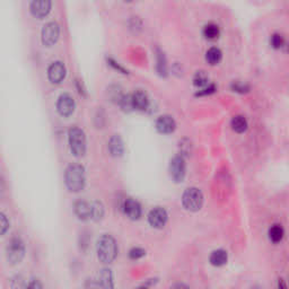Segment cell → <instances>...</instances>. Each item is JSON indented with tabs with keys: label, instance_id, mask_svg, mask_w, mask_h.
<instances>
[{
	"label": "cell",
	"instance_id": "obj_31",
	"mask_svg": "<svg viewBox=\"0 0 289 289\" xmlns=\"http://www.w3.org/2000/svg\"><path fill=\"white\" fill-rule=\"evenodd\" d=\"M128 1H130V0H128Z\"/></svg>",
	"mask_w": 289,
	"mask_h": 289
},
{
	"label": "cell",
	"instance_id": "obj_24",
	"mask_svg": "<svg viewBox=\"0 0 289 289\" xmlns=\"http://www.w3.org/2000/svg\"><path fill=\"white\" fill-rule=\"evenodd\" d=\"M104 216V208L101 202H93L92 204V219L99 220Z\"/></svg>",
	"mask_w": 289,
	"mask_h": 289
},
{
	"label": "cell",
	"instance_id": "obj_7",
	"mask_svg": "<svg viewBox=\"0 0 289 289\" xmlns=\"http://www.w3.org/2000/svg\"><path fill=\"white\" fill-rule=\"evenodd\" d=\"M60 30L57 23H48L42 30V42L44 46L51 47L59 39Z\"/></svg>",
	"mask_w": 289,
	"mask_h": 289
},
{
	"label": "cell",
	"instance_id": "obj_23",
	"mask_svg": "<svg viewBox=\"0 0 289 289\" xmlns=\"http://www.w3.org/2000/svg\"><path fill=\"white\" fill-rule=\"evenodd\" d=\"M119 104L121 106L123 111L126 112H130L132 111V110H135V108H133L131 95H122L121 98L119 99Z\"/></svg>",
	"mask_w": 289,
	"mask_h": 289
},
{
	"label": "cell",
	"instance_id": "obj_4",
	"mask_svg": "<svg viewBox=\"0 0 289 289\" xmlns=\"http://www.w3.org/2000/svg\"><path fill=\"white\" fill-rule=\"evenodd\" d=\"M69 144L72 154L80 157L86 151V137L81 129L72 128L69 130Z\"/></svg>",
	"mask_w": 289,
	"mask_h": 289
},
{
	"label": "cell",
	"instance_id": "obj_15",
	"mask_svg": "<svg viewBox=\"0 0 289 289\" xmlns=\"http://www.w3.org/2000/svg\"><path fill=\"white\" fill-rule=\"evenodd\" d=\"M132 97V103L133 108L137 110H146L149 105V99H148V96L143 91H137L131 95Z\"/></svg>",
	"mask_w": 289,
	"mask_h": 289
},
{
	"label": "cell",
	"instance_id": "obj_30",
	"mask_svg": "<svg viewBox=\"0 0 289 289\" xmlns=\"http://www.w3.org/2000/svg\"><path fill=\"white\" fill-rule=\"evenodd\" d=\"M27 286L31 287V288H42V285L39 284V283H35V281H33L32 284L27 285Z\"/></svg>",
	"mask_w": 289,
	"mask_h": 289
},
{
	"label": "cell",
	"instance_id": "obj_6",
	"mask_svg": "<svg viewBox=\"0 0 289 289\" xmlns=\"http://www.w3.org/2000/svg\"><path fill=\"white\" fill-rule=\"evenodd\" d=\"M185 171H187V167H185V161L183 156H175L173 160L171 161L170 164V174L171 177L177 182V183H180L184 180L185 177Z\"/></svg>",
	"mask_w": 289,
	"mask_h": 289
},
{
	"label": "cell",
	"instance_id": "obj_28",
	"mask_svg": "<svg viewBox=\"0 0 289 289\" xmlns=\"http://www.w3.org/2000/svg\"><path fill=\"white\" fill-rule=\"evenodd\" d=\"M144 254H146V252H144L143 249H139V247H135V249H132L129 252V257L133 260H137V259H140V257H143Z\"/></svg>",
	"mask_w": 289,
	"mask_h": 289
},
{
	"label": "cell",
	"instance_id": "obj_19",
	"mask_svg": "<svg viewBox=\"0 0 289 289\" xmlns=\"http://www.w3.org/2000/svg\"><path fill=\"white\" fill-rule=\"evenodd\" d=\"M232 128L234 131L237 133H242L244 131H246V129H247L246 119L242 115H237V116H235V118H233Z\"/></svg>",
	"mask_w": 289,
	"mask_h": 289
},
{
	"label": "cell",
	"instance_id": "obj_16",
	"mask_svg": "<svg viewBox=\"0 0 289 289\" xmlns=\"http://www.w3.org/2000/svg\"><path fill=\"white\" fill-rule=\"evenodd\" d=\"M109 150L112 156L119 157L121 156L125 151V146H123L122 139L119 136H113L109 142Z\"/></svg>",
	"mask_w": 289,
	"mask_h": 289
},
{
	"label": "cell",
	"instance_id": "obj_13",
	"mask_svg": "<svg viewBox=\"0 0 289 289\" xmlns=\"http://www.w3.org/2000/svg\"><path fill=\"white\" fill-rule=\"evenodd\" d=\"M123 211H125L127 217L133 220L139 219V217L142 216V207L133 199H127L123 204Z\"/></svg>",
	"mask_w": 289,
	"mask_h": 289
},
{
	"label": "cell",
	"instance_id": "obj_1",
	"mask_svg": "<svg viewBox=\"0 0 289 289\" xmlns=\"http://www.w3.org/2000/svg\"><path fill=\"white\" fill-rule=\"evenodd\" d=\"M64 182L71 192H79L85 187L84 168L80 165H70L64 173Z\"/></svg>",
	"mask_w": 289,
	"mask_h": 289
},
{
	"label": "cell",
	"instance_id": "obj_17",
	"mask_svg": "<svg viewBox=\"0 0 289 289\" xmlns=\"http://www.w3.org/2000/svg\"><path fill=\"white\" fill-rule=\"evenodd\" d=\"M227 260H228V256H227L226 251L224 250H216L210 256V263L215 267L224 266L227 263Z\"/></svg>",
	"mask_w": 289,
	"mask_h": 289
},
{
	"label": "cell",
	"instance_id": "obj_9",
	"mask_svg": "<svg viewBox=\"0 0 289 289\" xmlns=\"http://www.w3.org/2000/svg\"><path fill=\"white\" fill-rule=\"evenodd\" d=\"M58 112L63 116H69L75 111V101L69 94L61 95L57 103Z\"/></svg>",
	"mask_w": 289,
	"mask_h": 289
},
{
	"label": "cell",
	"instance_id": "obj_21",
	"mask_svg": "<svg viewBox=\"0 0 289 289\" xmlns=\"http://www.w3.org/2000/svg\"><path fill=\"white\" fill-rule=\"evenodd\" d=\"M222 51H220L219 49H217V48H211V49L208 50L207 54H206V59H207V61L210 64H217L220 63V60H222Z\"/></svg>",
	"mask_w": 289,
	"mask_h": 289
},
{
	"label": "cell",
	"instance_id": "obj_5",
	"mask_svg": "<svg viewBox=\"0 0 289 289\" xmlns=\"http://www.w3.org/2000/svg\"><path fill=\"white\" fill-rule=\"evenodd\" d=\"M7 260L12 264L19 263L25 254V246H24L23 241L18 237H14L9 241L8 245L6 249Z\"/></svg>",
	"mask_w": 289,
	"mask_h": 289
},
{
	"label": "cell",
	"instance_id": "obj_8",
	"mask_svg": "<svg viewBox=\"0 0 289 289\" xmlns=\"http://www.w3.org/2000/svg\"><path fill=\"white\" fill-rule=\"evenodd\" d=\"M148 222L154 228H163L167 222V212L161 207L154 208L148 215Z\"/></svg>",
	"mask_w": 289,
	"mask_h": 289
},
{
	"label": "cell",
	"instance_id": "obj_14",
	"mask_svg": "<svg viewBox=\"0 0 289 289\" xmlns=\"http://www.w3.org/2000/svg\"><path fill=\"white\" fill-rule=\"evenodd\" d=\"M75 214L79 219L88 220L92 219V204L87 201H78L75 204Z\"/></svg>",
	"mask_w": 289,
	"mask_h": 289
},
{
	"label": "cell",
	"instance_id": "obj_12",
	"mask_svg": "<svg viewBox=\"0 0 289 289\" xmlns=\"http://www.w3.org/2000/svg\"><path fill=\"white\" fill-rule=\"evenodd\" d=\"M177 128V123H175L174 119L170 115H163L157 120L156 122V129L158 132L164 133V135H168L172 133Z\"/></svg>",
	"mask_w": 289,
	"mask_h": 289
},
{
	"label": "cell",
	"instance_id": "obj_3",
	"mask_svg": "<svg viewBox=\"0 0 289 289\" xmlns=\"http://www.w3.org/2000/svg\"><path fill=\"white\" fill-rule=\"evenodd\" d=\"M182 204L189 211H198L204 204V195L197 188H189L182 195Z\"/></svg>",
	"mask_w": 289,
	"mask_h": 289
},
{
	"label": "cell",
	"instance_id": "obj_29",
	"mask_svg": "<svg viewBox=\"0 0 289 289\" xmlns=\"http://www.w3.org/2000/svg\"><path fill=\"white\" fill-rule=\"evenodd\" d=\"M233 88L235 89L236 92H241V93H244V92L249 91V87H247L246 85L241 84V82H235V84L233 85Z\"/></svg>",
	"mask_w": 289,
	"mask_h": 289
},
{
	"label": "cell",
	"instance_id": "obj_25",
	"mask_svg": "<svg viewBox=\"0 0 289 289\" xmlns=\"http://www.w3.org/2000/svg\"><path fill=\"white\" fill-rule=\"evenodd\" d=\"M208 80H209L208 76L206 75L204 71L197 72L194 76V79H193L194 85L198 86V87H204V86L208 84Z\"/></svg>",
	"mask_w": 289,
	"mask_h": 289
},
{
	"label": "cell",
	"instance_id": "obj_11",
	"mask_svg": "<svg viewBox=\"0 0 289 289\" xmlns=\"http://www.w3.org/2000/svg\"><path fill=\"white\" fill-rule=\"evenodd\" d=\"M48 77L53 84H60L66 77V68L63 63H54L48 70Z\"/></svg>",
	"mask_w": 289,
	"mask_h": 289
},
{
	"label": "cell",
	"instance_id": "obj_22",
	"mask_svg": "<svg viewBox=\"0 0 289 289\" xmlns=\"http://www.w3.org/2000/svg\"><path fill=\"white\" fill-rule=\"evenodd\" d=\"M204 35L209 40H215L219 36V27L216 24H208L204 29Z\"/></svg>",
	"mask_w": 289,
	"mask_h": 289
},
{
	"label": "cell",
	"instance_id": "obj_18",
	"mask_svg": "<svg viewBox=\"0 0 289 289\" xmlns=\"http://www.w3.org/2000/svg\"><path fill=\"white\" fill-rule=\"evenodd\" d=\"M98 286L104 288H112L113 287V278L111 270L104 269L98 273Z\"/></svg>",
	"mask_w": 289,
	"mask_h": 289
},
{
	"label": "cell",
	"instance_id": "obj_20",
	"mask_svg": "<svg viewBox=\"0 0 289 289\" xmlns=\"http://www.w3.org/2000/svg\"><path fill=\"white\" fill-rule=\"evenodd\" d=\"M284 237V228L280 225H273L269 229V239L273 243H279Z\"/></svg>",
	"mask_w": 289,
	"mask_h": 289
},
{
	"label": "cell",
	"instance_id": "obj_2",
	"mask_svg": "<svg viewBox=\"0 0 289 289\" xmlns=\"http://www.w3.org/2000/svg\"><path fill=\"white\" fill-rule=\"evenodd\" d=\"M118 254L115 240L110 235H104L97 242V256L103 263H111Z\"/></svg>",
	"mask_w": 289,
	"mask_h": 289
},
{
	"label": "cell",
	"instance_id": "obj_10",
	"mask_svg": "<svg viewBox=\"0 0 289 289\" xmlns=\"http://www.w3.org/2000/svg\"><path fill=\"white\" fill-rule=\"evenodd\" d=\"M51 10V0H33L31 3V13L36 18H43Z\"/></svg>",
	"mask_w": 289,
	"mask_h": 289
},
{
	"label": "cell",
	"instance_id": "obj_26",
	"mask_svg": "<svg viewBox=\"0 0 289 289\" xmlns=\"http://www.w3.org/2000/svg\"><path fill=\"white\" fill-rule=\"evenodd\" d=\"M285 44V40L283 35L280 34H273V37H271V46H273L274 49H280L283 48Z\"/></svg>",
	"mask_w": 289,
	"mask_h": 289
},
{
	"label": "cell",
	"instance_id": "obj_27",
	"mask_svg": "<svg viewBox=\"0 0 289 289\" xmlns=\"http://www.w3.org/2000/svg\"><path fill=\"white\" fill-rule=\"evenodd\" d=\"M9 227V222L7 217L0 212V235H3Z\"/></svg>",
	"mask_w": 289,
	"mask_h": 289
}]
</instances>
